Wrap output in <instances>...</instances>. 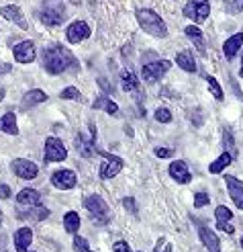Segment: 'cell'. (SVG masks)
<instances>
[{"instance_id":"cell-1","label":"cell","mask_w":243,"mask_h":252,"mask_svg":"<svg viewBox=\"0 0 243 252\" xmlns=\"http://www.w3.org/2000/svg\"><path fill=\"white\" fill-rule=\"evenodd\" d=\"M43 62H45V70L49 74H54V76H57V74H63L68 68L74 66V56L68 52L63 45H47L45 47V52H43Z\"/></svg>"},{"instance_id":"cell-28","label":"cell","mask_w":243,"mask_h":252,"mask_svg":"<svg viewBox=\"0 0 243 252\" xmlns=\"http://www.w3.org/2000/svg\"><path fill=\"white\" fill-rule=\"evenodd\" d=\"M63 228H66V232L70 234H76L80 228V216L76 211H68L66 216H63Z\"/></svg>"},{"instance_id":"cell-47","label":"cell","mask_w":243,"mask_h":252,"mask_svg":"<svg viewBox=\"0 0 243 252\" xmlns=\"http://www.w3.org/2000/svg\"><path fill=\"white\" fill-rule=\"evenodd\" d=\"M239 246H241V248H243V238H241V240H239Z\"/></svg>"},{"instance_id":"cell-38","label":"cell","mask_w":243,"mask_h":252,"mask_svg":"<svg viewBox=\"0 0 243 252\" xmlns=\"http://www.w3.org/2000/svg\"><path fill=\"white\" fill-rule=\"evenodd\" d=\"M229 10H231V15H239L243 10V0H233V2L229 4Z\"/></svg>"},{"instance_id":"cell-44","label":"cell","mask_w":243,"mask_h":252,"mask_svg":"<svg viewBox=\"0 0 243 252\" xmlns=\"http://www.w3.org/2000/svg\"><path fill=\"white\" fill-rule=\"evenodd\" d=\"M4 98V88H0V100Z\"/></svg>"},{"instance_id":"cell-21","label":"cell","mask_w":243,"mask_h":252,"mask_svg":"<svg viewBox=\"0 0 243 252\" xmlns=\"http://www.w3.org/2000/svg\"><path fill=\"white\" fill-rule=\"evenodd\" d=\"M243 45V33H237V35H233V37H229V39L225 41V45H223V54L231 60L237 52H239V47Z\"/></svg>"},{"instance_id":"cell-13","label":"cell","mask_w":243,"mask_h":252,"mask_svg":"<svg viewBox=\"0 0 243 252\" xmlns=\"http://www.w3.org/2000/svg\"><path fill=\"white\" fill-rule=\"evenodd\" d=\"M12 54H15V60L19 64H31L35 60V43L33 41H21Z\"/></svg>"},{"instance_id":"cell-12","label":"cell","mask_w":243,"mask_h":252,"mask_svg":"<svg viewBox=\"0 0 243 252\" xmlns=\"http://www.w3.org/2000/svg\"><path fill=\"white\" fill-rule=\"evenodd\" d=\"M225 183H227L229 195H231L235 207L243 211V183L239 179H235V176H225Z\"/></svg>"},{"instance_id":"cell-4","label":"cell","mask_w":243,"mask_h":252,"mask_svg":"<svg viewBox=\"0 0 243 252\" xmlns=\"http://www.w3.org/2000/svg\"><path fill=\"white\" fill-rule=\"evenodd\" d=\"M170 66H172V62H168V60L149 62V64H145V66L141 68V78H143L145 82H156V80H160L163 74L170 70Z\"/></svg>"},{"instance_id":"cell-16","label":"cell","mask_w":243,"mask_h":252,"mask_svg":"<svg viewBox=\"0 0 243 252\" xmlns=\"http://www.w3.org/2000/svg\"><path fill=\"white\" fill-rule=\"evenodd\" d=\"M17 205L21 207H35V205H41V195L39 191L35 189H23V191L17 195Z\"/></svg>"},{"instance_id":"cell-15","label":"cell","mask_w":243,"mask_h":252,"mask_svg":"<svg viewBox=\"0 0 243 252\" xmlns=\"http://www.w3.org/2000/svg\"><path fill=\"white\" fill-rule=\"evenodd\" d=\"M170 176L176 183H182V185L192 181V174H190L186 162H182V160H176V162H172V164H170Z\"/></svg>"},{"instance_id":"cell-7","label":"cell","mask_w":243,"mask_h":252,"mask_svg":"<svg viewBox=\"0 0 243 252\" xmlns=\"http://www.w3.org/2000/svg\"><path fill=\"white\" fill-rule=\"evenodd\" d=\"M102 158V164H100V179H112V176H117L121 170H123V160L119 156H114V154H107V152H102L100 154Z\"/></svg>"},{"instance_id":"cell-34","label":"cell","mask_w":243,"mask_h":252,"mask_svg":"<svg viewBox=\"0 0 243 252\" xmlns=\"http://www.w3.org/2000/svg\"><path fill=\"white\" fill-rule=\"evenodd\" d=\"M156 121H160V123H170V121H172V113H170V109H165V107L156 109Z\"/></svg>"},{"instance_id":"cell-5","label":"cell","mask_w":243,"mask_h":252,"mask_svg":"<svg viewBox=\"0 0 243 252\" xmlns=\"http://www.w3.org/2000/svg\"><path fill=\"white\" fill-rule=\"evenodd\" d=\"M10 170L15 172L19 179H23V181H33V179H37V174H39V166H37L35 162L27 160V158H17V160H12Z\"/></svg>"},{"instance_id":"cell-35","label":"cell","mask_w":243,"mask_h":252,"mask_svg":"<svg viewBox=\"0 0 243 252\" xmlns=\"http://www.w3.org/2000/svg\"><path fill=\"white\" fill-rule=\"evenodd\" d=\"M153 252H172V246L165 238H160V240L156 242V246H153Z\"/></svg>"},{"instance_id":"cell-41","label":"cell","mask_w":243,"mask_h":252,"mask_svg":"<svg viewBox=\"0 0 243 252\" xmlns=\"http://www.w3.org/2000/svg\"><path fill=\"white\" fill-rule=\"evenodd\" d=\"M216 228H219L221 232H225V234H233V232H235V228L231 225V221H229V223H216Z\"/></svg>"},{"instance_id":"cell-43","label":"cell","mask_w":243,"mask_h":252,"mask_svg":"<svg viewBox=\"0 0 243 252\" xmlns=\"http://www.w3.org/2000/svg\"><path fill=\"white\" fill-rule=\"evenodd\" d=\"M225 146L233 148V135H231V131H225Z\"/></svg>"},{"instance_id":"cell-36","label":"cell","mask_w":243,"mask_h":252,"mask_svg":"<svg viewBox=\"0 0 243 252\" xmlns=\"http://www.w3.org/2000/svg\"><path fill=\"white\" fill-rule=\"evenodd\" d=\"M204 205H209V195H207V193H196V197H194V207L200 209V207H204Z\"/></svg>"},{"instance_id":"cell-33","label":"cell","mask_w":243,"mask_h":252,"mask_svg":"<svg viewBox=\"0 0 243 252\" xmlns=\"http://www.w3.org/2000/svg\"><path fill=\"white\" fill-rule=\"evenodd\" d=\"M72 246H74L76 252H92L90 246H88V240H86V238H82V236H76Z\"/></svg>"},{"instance_id":"cell-40","label":"cell","mask_w":243,"mask_h":252,"mask_svg":"<svg viewBox=\"0 0 243 252\" xmlns=\"http://www.w3.org/2000/svg\"><path fill=\"white\" fill-rule=\"evenodd\" d=\"M174 152H172V150L170 148H156V156L158 158H170Z\"/></svg>"},{"instance_id":"cell-27","label":"cell","mask_w":243,"mask_h":252,"mask_svg":"<svg viewBox=\"0 0 243 252\" xmlns=\"http://www.w3.org/2000/svg\"><path fill=\"white\" fill-rule=\"evenodd\" d=\"M94 109H105V111L108 113V115H117V113H119L117 103H114V100H110V98H108V94L98 96V98L94 100Z\"/></svg>"},{"instance_id":"cell-20","label":"cell","mask_w":243,"mask_h":252,"mask_svg":"<svg viewBox=\"0 0 243 252\" xmlns=\"http://www.w3.org/2000/svg\"><path fill=\"white\" fill-rule=\"evenodd\" d=\"M76 150L84 156V158H92L96 154V148H94V135L90 140H86L84 135H78L76 137Z\"/></svg>"},{"instance_id":"cell-30","label":"cell","mask_w":243,"mask_h":252,"mask_svg":"<svg viewBox=\"0 0 243 252\" xmlns=\"http://www.w3.org/2000/svg\"><path fill=\"white\" fill-rule=\"evenodd\" d=\"M215 218H216V223H229L233 220V211L225 205H219L215 209Z\"/></svg>"},{"instance_id":"cell-31","label":"cell","mask_w":243,"mask_h":252,"mask_svg":"<svg viewBox=\"0 0 243 252\" xmlns=\"http://www.w3.org/2000/svg\"><path fill=\"white\" fill-rule=\"evenodd\" d=\"M59 96H61L63 100H82V94H80V91H78L76 86H68V88H63Z\"/></svg>"},{"instance_id":"cell-24","label":"cell","mask_w":243,"mask_h":252,"mask_svg":"<svg viewBox=\"0 0 243 252\" xmlns=\"http://www.w3.org/2000/svg\"><path fill=\"white\" fill-rule=\"evenodd\" d=\"M184 33H186L188 39L198 47V52L204 54V37H202V31L196 27V25H188V27L184 29Z\"/></svg>"},{"instance_id":"cell-8","label":"cell","mask_w":243,"mask_h":252,"mask_svg":"<svg viewBox=\"0 0 243 252\" xmlns=\"http://www.w3.org/2000/svg\"><path fill=\"white\" fill-rule=\"evenodd\" d=\"M84 205H86V209L90 211V216H92L98 223H105V221H107L108 205L105 203V199H102V197H98V195H90V197H86Z\"/></svg>"},{"instance_id":"cell-2","label":"cell","mask_w":243,"mask_h":252,"mask_svg":"<svg viewBox=\"0 0 243 252\" xmlns=\"http://www.w3.org/2000/svg\"><path fill=\"white\" fill-rule=\"evenodd\" d=\"M137 21L145 33H149L153 37H168V27H165L163 19L156 10H149V8L137 10Z\"/></svg>"},{"instance_id":"cell-19","label":"cell","mask_w":243,"mask_h":252,"mask_svg":"<svg viewBox=\"0 0 243 252\" xmlns=\"http://www.w3.org/2000/svg\"><path fill=\"white\" fill-rule=\"evenodd\" d=\"M49 216V209L41 207V205H35V207H29V209H23L19 213L21 220H27V221H41Z\"/></svg>"},{"instance_id":"cell-25","label":"cell","mask_w":243,"mask_h":252,"mask_svg":"<svg viewBox=\"0 0 243 252\" xmlns=\"http://www.w3.org/2000/svg\"><path fill=\"white\" fill-rule=\"evenodd\" d=\"M176 64L180 66L184 72H196V62H194V58H192V54L190 52H180L176 56Z\"/></svg>"},{"instance_id":"cell-10","label":"cell","mask_w":243,"mask_h":252,"mask_svg":"<svg viewBox=\"0 0 243 252\" xmlns=\"http://www.w3.org/2000/svg\"><path fill=\"white\" fill-rule=\"evenodd\" d=\"M51 183H54V187L61 189V191H70V189L76 187L78 179H76L74 170H55L51 174Z\"/></svg>"},{"instance_id":"cell-26","label":"cell","mask_w":243,"mask_h":252,"mask_svg":"<svg viewBox=\"0 0 243 252\" xmlns=\"http://www.w3.org/2000/svg\"><path fill=\"white\" fill-rule=\"evenodd\" d=\"M45 100H47V94L41 91V88H33V91H29L27 94H25L23 105L25 107H35L39 103H45Z\"/></svg>"},{"instance_id":"cell-17","label":"cell","mask_w":243,"mask_h":252,"mask_svg":"<svg viewBox=\"0 0 243 252\" xmlns=\"http://www.w3.org/2000/svg\"><path fill=\"white\" fill-rule=\"evenodd\" d=\"M0 15H2L6 21H10V23H17L21 29H27V21H25V17H23V12H21L19 6H15V4L2 6V8H0Z\"/></svg>"},{"instance_id":"cell-37","label":"cell","mask_w":243,"mask_h":252,"mask_svg":"<svg viewBox=\"0 0 243 252\" xmlns=\"http://www.w3.org/2000/svg\"><path fill=\"white\" fill-rule=\"evenodd\" d=\"M112 250H114V252H131V246L127 244L125 240H119V242H114Z\"/></svg>"},{"instance_id":"cell-29","label":"cell","mask_w":243,"mask_h":252,"mask_svg":"<svg viewBox=\"0 0 243 252\" xmlns=\"http://www.w3.org/2000/svg\"><path fill=\"white\" fill-rule=\"evenodd\" d=\"M123 91L127 93H139V80L131 70H125L123 72Z\"/></svg>"},{"instance_id":"cell-18","label":"cell","mask_w":243,"mask_h":252,"mask_svg":"<svg viewBox=\"0 0 243 252\" xmlns=\"http://www.w3.org/2000/svg\"><path fill=\"white\" fill-rule=\"evenodd\" d=\"M63 17H66V12H63L61 6L57 8H45L41 12V21L45 25H49V27H55V25H61L63 23Z\"/></svg>"},{"instance_id":"cell-46","label":"cell","mask_w":243,"mask_h":252,"mask_svg":"<svg viewBox=\"0 0 243 252\" xmlns=\"http://www.w3.org/2000/svg\"><path fill=\"white\" fill-rule=\"evenodd\" d=\"M239 76H241V78H243V68H241V70H239Z\"/></svg>"},{"instance_id":"cell-32","label":"cell","mask_w":243,"mask_h":252,"mask_svg":"<svg viewBox=\"0 0 243 252\" xmlns=\"http://www.w3.org/2000/svg\"><path fill=\"white\" fill-rule=\"evenodd\" d=\"M207 84H209V88H211V93L215 94V98L216 100H223V88H221V84L216 82V78H213V76H207Z\"/></svg>"},{"instance_id":"cell-45","label":"cell","mask_w":243,"mask_h":252,"mask_svg":"<svg viewBox=\"0 0 243 252\" xmlns=\"http://www.w3.org/2000/svg\"><path fill=\"white\" fill-rule=\"evenodd\" d=\"M0 223H2V209H0Z\"/></svg>"},{"instance_id":"cell-11","label":"cell","mask_w":243,"mask_h":252,"mask_svg":"<svg viewBox=\"0 0 243 252\" xmlns=\"http://www.w3.org/2000/svg\"><path fill=\"white\" fill-rule=\"evenodd\" d=\"M198 236H200V242L204 244L209 252H221V240L213 230H209L207 225H198Z\"/></svg>"},{"instance_id":"cell-23","label":"cell","mask_w":243,"mask_h":252,"mask_svg":"<svg viewBox=\"0 0 243 252\" xmlns=\"http://www.w3.org/2000/svg\"><path fill=\"white\" fill-rule=\"evenodd\" d=\"M233 162V156H231V152H223L216 160H213L211 162V166H209V172L211 174H219V172H223L229 164Z\"/></svg>"},{"instance_id":"cell-42","label":"cell","mask_w":243,"mask_h":252,"mask_svg":"<svg viewBox=\"0 0 243 252\" xmlns=\"http://www.w3.org/2000/svg\"><path fill=\"white\" fill-rule=\"evenodd\" d=\"M8 197H10V187L0 185V199H8Z\"/></svg>"},{"instance_id":"cell-9","label":"cell","mask_w":243,"mask_h":252,"mask_svg":"<svg viewBox=\"0 0 243 252\" xmlns=\"http://www.w3.org/2000/svg\"><path fill=\"white\" fill-rule=\"evenodd\" d=\"M66 37L70 43H82L84 39L90 37V27H88V23H84V21H74L66 29Z\"/></svg>"},{"instance_id":"cell-22","label":"cell","mask_w":243,"mask_h":252,"mask_svg":"<svg viewBox=\"0 0 243 252\" xmlns=\"http://www.w3.org/2000/svg\"><path fill=\"white\" fill-rule=\"evenodd\" d=\"M0 131H4L8 135H17L19 133V127H17V115L12 111H8L6 115L0 119Z\"/></svg>"},{"instance_id":"cell-3","label":"cell","mask_w":243,"mask_h":252,"mask_svg":"<svg viewBox=\"0 0 243 252\" xmlns=\"http://www.w3.org/2000/svg\"><path fill=\"white\" fill-rule=\"evenodd\" d=\"M184 15L188 19H192L194 23H202L207 21L211 15V4L209 0H188L184 6Z\"/></svg>"},{"instance_id":"cell-14","label":"cell","mask_w":243,"mask_h":252,"mask_svg":"<svg viewBox=\"0 0 243 252\" xmlns=\"http://www.w3.org/2000/svg\"><path fill=\"white\" fill-rule=\"evenodd\" d=\"M15 248H17V252H29V246L33 244V230L31 228H19L17 232H15Z\"/></svg>"},{"instance_id":"cell-39","label":"cell","mask_w":243,"mask_h":252,"mask_svg":"<svg viewBox=\"0 0 243 252\" xmlns=\"http://www.w3.org/2000/svg\"><path fill=\"white\" fill-rule=\"evenodd\" d=\"M123 205L129 209V211H133V213H137V203H135V199H131V197H125L123 199Z\"/></svg>"},{"instance_id":"cell-6","label":"cell","mask_w":243,"mask_h":252,"mask_svg":"<svg viewBox=\"0 0 243 252\" xmlns=\"http://www.w3.org/2000/svg\"><path fill=\"white\" fill-rule=\"evenodd\" d=\"M68 158V150L57 137H47L45 140V162H63Z\"/></svg>"}]
</instances>
